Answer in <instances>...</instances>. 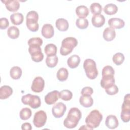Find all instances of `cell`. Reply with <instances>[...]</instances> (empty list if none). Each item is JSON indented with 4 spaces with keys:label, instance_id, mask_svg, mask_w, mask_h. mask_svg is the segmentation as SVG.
Here are the masks:
<instances>
[{
    "label": "cell",
    "instance_id": "cell-2",
    "mask_svg": "<svg viewBox=\"0 0 130 130\" xmlns=\"http://www.w3.org/2000/svg\"><path fill=\"white\" fill-rule=\"evenodd\" d=\"M103 119L102 114L98 110H93L87 116L85 122L87 126L91 129L98 127Z\"/></svg>",
    "mask_w": 130,
    "mask_h": 130
},
{
    "label": "cell",
    "instance_id": "cell-38",
    "mask_svg": "<svg viewBox=\"0 0 130 130\" xmlns=\"http://www.w3.org/2000/svg\"><path fill=\"white\" fill-rule=\"evenodd\" d=\"M105 89L106 93L108 95H115L116 93H117L118 92V88L115 84L108 87Z\"/></svg>",
    "mask_w": 130,
    "mask_h": 130
},
{
    "label": "cell",
    "instance_id": "cell-41",
    "mask_svg": "<svg viewBox=\"0 0 130 130\" xmlns=\"http://www.w3.org/2000/svg\"><path fill=\"white\" fill-rule=\"evenodd\" d=\"M9 25V22L7 18L2 17L0 19V28L1 29H6Z\"/></svg>",
    "mask_w": 130,
    "mask_h": 130
},
{
    "label": "cell",
    "instance_id": "cell-36",
    "mask_svg": "<svg viewBox=\"0 0 130 130\" xmlns=\"http://www.w3.org/2000/svg\"><path fill=\"white\" fill-rule=\"evenodd\" d=\"M72 92L69 90H63L60 92V98L63 101H70L72 99Z\"/></svg>",
    "mask_w": 130,
    "mask_h": 130
},
{
    "label": "cell",
    "instance_id": "cell-35",
    "mask_svg": "<svg viewBox=\"0 0 130 130\" xmlns=\"http://www.w3.org/2000/svg\"><path fill=\"white\" fill-rule=\"evenodd\" d=\"M88 21L87 19L78 18L76 20V24L78 28L81 29H84L87 28L88 26Z\"/></svg>",
    "mask_w": 130,
    "mask_h": 130
},
{
    "label": "cell",
    "instance_id": "cell-1",
    "mask_svg": "<svg viewBox=\"0 0 130 130\" xmlns=\"http://www.w3.org/2000/svg\"><path fill=\"white\" fill-rule=\"evenodd\" d=\"M81 118L80 110L76 107L72 108L64 120L63 125L68 128H73L77 126Z\"/></svg>",
    "mask_w": 130,
    "mask_h": 130
},
{
    "label": "cell",
    "instance_id": "cell-8",
    "mask_svg": "<svg viewBox=\"0 0 130 130\" xmlns=\"http://www.w3.org/2000/svg\"><path fill=\"white\" fill-rule=\"evenodd\" d=\"M28 51L31 56L32 60L36 62H39L44 58V55L42 52L40 46H29Z\"/></svg>",
    "mask_w": 130,
    "mask_h": 130
},
{
    "label": "cell",
    "instance_id": "cell-23",
    "mask_svg": "<svg viewBox=\"0 0 130 130\" xmlns=\"http://www.w3.org/2000/svg\"><path fill=\"white\" fill-rule=\"evenodd\" d=\"M76 15L79 18H85L89 14V10L88 8L84 5H81L76 9Z\"/></svg>",
    "mask_w": 130,
    "mask_h": 130
},
{
    "label": "cell",
    "instance_id": "cell-19",
    "mask_svg": "<svg viewBox=\"0 0 130 130\" xmlns=\"http://www.w3.org/2000/svg\"><path fill=\"white\" fill-rule=\"evenodd\" d=\"M116 33L114 29L110 27H108L106 28L104 31L103 36L105 40L108 42H110L112 41L115 37Z\"/></svg>",
    "mask_w": 130,
    "mask_h": 130
},
{
    "label": "cell",
    "instance_id": "cell-20",
    "mask_svg": "<svg viewBox=\"0 0 130 130\" xmlns=\"http://www.w3.org/2000/svg\"><path fill=\"white\" fill-rule=\"evenodd\" d=\"M13 93L12 88L8 85H4L0 88V99H6L10 96Z\"/></svg>",
    "mask_w": 130,
    "mask_h": 130
},
{
    "label": "cell",
    "instance_id": "cell-28",
    "mask_svg": "<svg viewBox=\"0 0 130 130\" xmlns=\"http://www.w3.org/2000/svg\"><path fill=\"white\" fill-rule=\"evenodd\" d=\"M69 73L67 69L65 68H61L58 70L56 74V77L60 81H66L68 77Z\"/></svg>",
    "mask_w": 130,
    "mask_h": 130
},
{
    "label": "cell",
    "instance_id": "cell-34",
    "mask_svg": "<svg viewBox=\"0 0 130 130\" xmlns=\"http://www.w3.org/2000/svg\"><path fill=\"white\" fill-rule=\"evenodd\" d=\"M90 9L91 13L94 15L100 14L102 11V7L101 5L98 3H92L90 5Z\"/></svg>",
    "mask_w": 130,
    "mask_h": 130
},
{
    "label": "cell",
    "instance_id": "cell-16",
    "mask_svg": "<svg viewBox=\"0 0 130 130\" xmlns=\"http://www.w3.org/2000/svg\"><path fill=\"white\" fill-rule=\"evenodd\" d=\"M108 24L113 29H121L124 26V21L119 18H112L108 20Z\"/></svg>",
    "mask_w": 130,
    "mask_h": 130
},
{
    "label": "cell",
    "instance_id": "cell-13",
    "mask_svg": "<svg viewBox=\"0 0 130 130\" xmlns=\"http://www.w3.org/2000/svg\"><path fill=\"white\" fill-rule=\"evenodd\" d=\"M115 84V79L114 75H106L102 76V78L101 80L100 84L102 88L105 89L108 87Z\"/></svg>",
    "mask_w": 130,
    "mask_h": 130
},
{
    "label": "cell",
    "instance_id": "cell-12",
    "mask_svg": "<svg viewBox=\"0 0 130 130\" xmlns=\"http://www.w3.org/2000/svg\"><path fill=\"white\" fill-rule=\"evenodd\" d=\"M60 98V92L57 90H53L49 92L45 97V101L48 105L54 104Z\"/></svg>",
    "mask_w": 130,
    "mask_h": 130
},
{
    "label": "cell",
    "instance_id": "cell-24",
    "mask_svg": "<svg viewBox=\"0 0 130 130\" xmlns=\"http://www.w3.org/2000/svg\"><path fill=\"white\" fill-rule=\"evenodd\" d=\"M79 102L81 106L85 108H89L92 106L93 100L91 96H81L80 98Z\"/></svg>",
    "mask_w": 130,
    "mask_h": 130
},
{
    "label": "cell",
    "instance_id": "cell-26",
    "mask_svg": "<svg viewBox=\"0 0 130 130\" xmlns=\"http://www.w3.org/2000/svg\"><path fill=\"white\" fill-rule=\"evenodd\" d=\"M103 10L106 14L108 15H112L117 13L118 8L115 4L110 3L106 5L104 7Z\"/></svg>",
    "mask_w": 130,
    "mask_h": 130
},
{
    "label": "cell",
    "instance_id": "cell-18",
    "mask_svg": "<svg viewBox=\"0 0 130 130\" xmlns=\"http://www.w3.org/2000/svg\"><path fill=\"white\" fill-rule=\"evenodd\" d=\"M92 25L95 27H102L105 22V18L103 15H94L91 19Z\"/></svg>",
    "mask_w": 130,
    "mask_h": 130
},
{
    "label": "cell",
    "instance_id": "cell-29",
    "mask_svg": "<svg viewBox=\"0 0 130 130\" xmlns=\"http://www.w3.org/2000/svg\"><path fill=\"white\" fill-rule=\"evenodd\" d=\"M44 51L47 56H54L57 53V47L53 44H48L45 46Z\"/></svg>",
    "mask_w": 130,
    "mask_h": 130
},
{
    "label": "cell",
    "instance_id": "cell-7",
    "mask_svg": "<svg viewBox=\"0 0 130 130\" xmlns=\"http://www.w3.org/2000/svg\"><path fill=\"white\" fill-rule=\"evenodd\" d=\"M21 101L24 105H29L33 109H37L40 107L41 101L40 97L38 95L27 94L22 96Z\"/></svg>",
    "mask_w": 130,
    "mask_h": 130
},
{
    "label": "cell",
    "instance_id": "cell-25",
    "mask_svg": "<svg viewBox=\"0 0 130 130\" xmlns=\"http://www.w3.org/2000/svg\"><path fill=\"white\" fill-rule=\"evenodd\" d=\"M10 19L13 24L19 25L23 22L24 17L21 13H16L12 14L10 16Z\"/></svg>",
    "mask_w": 130,
    "mask_h": 130
},
{
    "label": "cell",
    "instance_id": "cell-42",
    "mask_svg": "<svg viewBox=\"0 0 130 130\" xmlns=\"http://www.w3.org/2000/svg\"><path fill=\"white\" fill-rule=\"evenodd\" d=\"M21 129L22 130H31L32 129L31 125L30 123L25 122L21 125Z\"/></svg>",
    "mask_w": 130,
    "mask_h": 130
},
{
    "label": "cell",
    "instance_id": "cell-5",
    "mask_svg": "<svg viewBox=\"0 0 130 130\" xmlns=\"http://www.w3.org/2000/svg\"><path fill=\"white\" fill-rule=\"evenodd\" d=\"M39 15L35 11H29L26 16V24L27 27L32 32H36L39 29L38 20Z\"/></svg>",
    "mask_w": 130,
    "mask_h": 130
},
{
    "label": "cell",
    "instance_id": "cell-10",
    "mask_svg": "<svg viewBox=\"0 0 130 130\" xmlns=\"http://www.w3.org/2000/svg\"><path fill=\"white\" fill-rule=\"evenodd\" d=\"M66 109V106L62 102H58L53 106L52 108V114L55 118H60L64 115Z\"/></svg>",
    "mask_w": 130,
    "mask_h": 130
},
{
    "label": "cell",
    "instance_id": "cell-32",
    "mask_svg": "<svg viewBox=\"0 0 130 130\" xmlns=\"http://www.w3.org/2000/svg\"><path fill=\"white\" fill-rule=\"evenodd\" d=\"M58 57L56 55L47 56L46 59V63L49 68L55 67L58 63Z\"/></svg>",
    "mask_w": 130,
    "mask_h": 130
},
{
    "label": "cell",
    "instance_id": "cell-3",
    "mask_svg": "<svg viewBox=\"0 0 130 130\" xmlns=\"http://www.w3.org/2000/svg\"><path fill=\"white\" fill-rule=\"evenodd\" d=\"M77 45L78 41L75 38L67 37L64 38L61 43V46L60 49V54L63 56L69 54Z\"/></svg>",
    "mask_w": 130,
    "mask_h": 130
},
{
    "label": "cell",
    "instance_id": "cell-4",
    "mask_svg": "<svg viewBox=\"0 0 130 130\" xmlns=\"http://www.w3.org/2000/svg\"><path fill=\"white\" fill-rule=\"evenodd\" d=\"M83 68L88 78L93 80L97 77L98 71L94 60L89 58L85 59L83 63Z\"/></svg>",
    "mask_w": 130,
    "mask_h": 130
},
{
    "label": "cell",
    "instance_id": "cell-39",
    "mask_svg": "<svg viewBox=\"0 0 130 130\" xmlns=\"http://www.w3.org/2000/svg\"><path fill=\"white\" fill-rule=\"evenodd\" d=\"M102 76L106 75H114V70L112 67L110 66H105L102 70Z\"/></svg>",
    "mask_w": 130,
    "mask_h": 130
},
{
    "label": "cell",
    "instance_id": "cell-21",
    "mask_svg": "<svg viewBox=\"0 0 130 130\" xmlns=\"http://www.w3.org/2000/svg\"><path fill=\"white\" fill-rule=\"evenodd\" d=\"M80 62V58L79 55L74 54L71 56L67 60L68 66L71 69L77 67Z\"/></svg>",
    "mask_w": 130,
    "mask_h": 130
},
{
    "label": "cell",
    "instance_id": "cell-11",
    "mask_svg": "<svg viewBox=\"0 0 130 130\" xmlns=\"http://www.w3.org/2000/svg\"><path fill=\"white\" fill-rule=\"evenodd\" d=\"M44 86V80L41 77H37L33 80L31 89L32 91L37 93H39L43 90Z\"/></svg>",
    "mask_w": 130,
    "mask_h": 130
},
{
    "label": "cell",
    "instance_id": "cell-40",
    "mask_svg": "<svg viewBox=\"0 0 130 130\" xmlns=\"http://www.w3.org/2000/svg\"><path fill=\"white\" fill-rule=\"evenodd\" d=\"M93 93L92 88L89 86L83 87L81 91V94L82 96H91Z\"/></svg>",
    "mask_w": 130,
    "mask_h": 130
},
{
    "label": "cell",
    "instance_id": "cell-30",
    "mask_svg": "<svg viewBox=\"0 0 130 130\" xmlns=\"http://www.w3.org/2000/svg\"><path fill=\"white\" fill-rule=\"evenodd\" d=\"M7 34L8 37L12 39H16L18 38L19 36V30L17 27L12 26L8 28L7 30Z\"/></svg>",
    "mask_w": 130,
    "mask_h": 130
},
{
    "label": "cell",
    "instance_id": "cell-31",
    "mask_svg": "<svg viewBox=\"0 0 130 130\" xmlns=\"http://www.w3.org/2000/svg\"><path fill=\"white\" fill-rule=\"evenodd\" d=\"M31 110L28 108H22L19 113V116L22 120H26L28 119L31 116Z\"/></svg>",
    "mask_w": 130,
    "mask_h": 130
},
{
    "label": "cell",
    "instance_id": "cell-37",
    "mask_svg": "<svg viewBox=\"0 0 130 130\" xmlns=\"http://www.w3.org/2000/svg\"><path fill=\"white\" fill-rule=\"evenodd\" d=\"M27 43L28 46L34 45L41 47L43 44V40L39 37H34L30 38L28 41Z\"/></svg>",
    "mask_w": 130,
    "mask_h": 130
},
{
    "label": "cell",
    "instance_id": "cell-33",
    "mask_svg": "<svg viewBox=\"0 0 130 130\" xmlns=\"http://www.w3.org/2000/svg\"><path fill=\"white\" fill-rule=\"evenodd\" d=\"M113 62L117 66L121 65L124 61V56L121 52L116 53L113 56L112 58Z\"/></svg>",
    "mask_w": 130,
    "mask_h": 130
},
{
    "label": "cell",
    "instance_id": "cell-6",
    "mask_svg": "<svg viewBox=\"0 0 130 130\" xmlns=\"http://www.w3.org/2000/svg\"><path fill=\"white\" fill-rule=\"evenodd\" d=\"M120 117L123 122H128L130 120V99L129 94L124 96V101L121 106Z\"/></svg>",
    "mask_w": 130,
    "mask_h": 130
},
{
    "label": "cell",
    "instance_id": "cell-15",
    "mask_svg": "<svg viewBox=\"0 0 130 130\" xmlns=\"http://www.w3.org/2000/svg\"><path fill=\"white\" fill-rule=\"evenodd\" d=\"M106 126L110 129H115L118 127L119 123L117 117L114 115H108L105 120Z\"/></svg>",
    "mask_w": 130,
    "mask_h": 130
},
{
    "label": "cell",
    "instance_id": "cell-22",
    "mask_svg": "<svg viewBox=\"0 0 130 130\" xmlns=\"http://www.w3.org/2000/svg\"><path fill=\"white\" fill-rule=\"evenodd\" d=\"M56 28L60 31H65L68 29L69 23L68 21L64 18H58L55 22Z\"/></svg>",
    "mask_w": 130,
    "mask_h": 130
},
{
    "label": "cell",
    "instance_id": "cell-27",
    "mask_svg": "<svg viewBox=\"0 0 130 130\" xmlns=\"http://www.w3.org/2000/svg\"><path fill=\"white\" fill-rule=\"evenodd\" d=\"M10 74V76L12 79L17 80L20 79L22 75V70L20 67L14 66L11 69Z\"/></svg>",
    "mask_w": 130,
    "mask_h": 130
},
{
    "label": "cell",
    "instance_id": "cell-17",
    "mask_svg": "<svg viewBox=\"0 0 130 130\" xmlns=\"http://www.w3.org/2000/svg\"><path fill=\"white\" fill-rule=\"evenodd\" d=\"M41 32L44 38L46 39L51 38L54 34L53 27L50 24H45L42 27Z\"/></svg>",
    "mask_w": 130,
    "mask_h": 130
},
{
    "label": "cell",
    "instance_id": "cell-9",
    "mask_svg": "<svg viewBox=\"0 0 130 130\" xmlns=\"http://www.w3.org/2000/svg\"><path fill=\"white\" fill-rule=\"evenodd\" d=\"M47 114L43 110L39 111L35 113L34 119V125L38 128L43 127L45 125L47 121Z\"/></svg>",
    "mask_w": 130,
    "mask_h": 130
},
{
    "label": "cell",
    "instance_id": "cell-14",
    "mask_svg": "<svg viewBox=\"0 0 130 130\" xmlns=\"http://www.w3.org/2000/svg\"><path fill=\"white\" fill-rule=\"evenodd\" d=\"M2 2L4 3L7 9L10 12H16L20 7L19 2L16 0H5Z\"/></svg>",
    "mask_w": 130,
    "mask_h": 130
}]
</instances>
